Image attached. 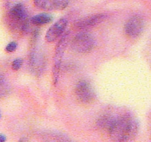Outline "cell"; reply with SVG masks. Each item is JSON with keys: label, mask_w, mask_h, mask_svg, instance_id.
I'll list each match as a JSON object with an SVG mask.
<instances>
[{"label": "cell", "mask_w": 151, "mask_h": 142, "mask_svg": "<svg viewBox=\"0 0 151 142\" xmlns=\"http://www.w3.org/2000/svg\"><path fill=\"white\" fill-rule=\"evenodd\" d=\"M31 67L32 68V70L35 73H40L42 71V68L44 67V59H42L41 56L38 54L36 52L32 53L31 55Z\"/></svg>", "instance_id": "cell-10"}, {"label": "cell", "mask_w": 151, "mask_h": 142, "mask_svg": "<svg viewBox=\"0 0 151 142\" xmlns=\"http://www.w3.org/2000/svg\"><path fill=\"white\" fill-rule=\"evenodd\" d=\"M0 118H1V112H0Z\"/></svg>", "instance_id": "cell-16"}, {"label": "cell", "mask_w": 151, "mask_h": 142, "mask_svg": "<svg viewBox=\"0 0 151 142\" xmlns=\"http://www.w3.org/2000/svg\"><path fill=\"white\" fill-rule=\"evenodd\" d=\"M8 85H7L4 76L0 75V96H5L8 93Z\"/></svg>", "instance_id": "cell-12"}, {"label": "cell", "mask_w": 151, "mask_h": 142, "mask_svg": "<svg viewBox=\"0 0 151 142\" xmlns=\"http://www.w3.org/2000/svg\"><path fill=\"white\" fill-rule=\"evenodd\" d=\"M75 96L82 104H90L95 99V93L91 84L86 81H81L75 87Z\"/></svg>", "instance_id": "cell-5"}, {"label": "cell", "mask_w": 151, "mask_h": 142, "mask_svg": "<svg viewBox=\"0 0 151 142\" xmlns=\"http://www.w3.org/2000/svg\"><path fill=\"white\" fill-rule=\"evenodd\" d=\"M67 25L68 21L66 19L62 18L59 19L55 23L53 24L48 30L46 33V40L48 42H53L58 39V38H60L65 32Z\"/></svg>", "instance_id": "cell-7"}, {"label": "cell", "mask_w": 151, "mask_h": 142, "mask_svg": "<svg viewBox=\"0 0 151 142\" xmlns=\"http://www.w3.org/2000/svg\"><path fill=\"white\" fill-rule=\"evenodd\" d=\"M106 131L116 141H129L138 135L139 125L137 118L129 112L107 114Z\"/></svg>", "instance_id": "cell-1"}, {"label": "cell", "mask_w": 151, "mask_h": 142, "mask_svg": "<svg viewBox=\"0 0 151 142\" xmlns=\"http://www.w3.org/2000/svg\"><path fill=\"white\" fill-rule=\"evenodd\" d=\"M144 28V21L139 16H134L128 20L125 25V32L131 38H137Z\"/></svg>", "instance_id": "cell-6"}, {"label": "cell", "mask_w": 151, "mask_h": 142, "mask_svg": "<svg viewBox=\"0 0 151 142\" xmlns=\"http://www.w3.org/2000/svg\"><path fill=\"white\" fill-rule=\"evenodd\" d=\"M34 4L38 8L45 11L63 10L67 7L68 0H34Z\"/></svg>", "instance_id": "cell-9"}, {"label": "cell", "mask_w": 151, "mask_h": 142, "mask_svg": "<svg viewBox=\"0 0 151 142\" xmlns=\"http://www.w3.org/2000/svg\"><path fill=\"white\" fill-rule=\"evenodd\" d=\"M94 38L88 33H80L72 39V47L75 52L86 53L91 51L94 47Z\"/></svg>", "instance_id": "cell-4"}, {"label": "cell", "mask_w": 151, "mask_h": 142, "mask_svg": "<svg viewBox=\"0 0 151 142\" xmlns=\"http://www.w3.org/2000/svg\"><path fill=\"white\" fill-rule=\"evenodd\" d=\"M22 63H23V61L22 59H16L12 62V69L13 70H19L21 67H22Z\"/></svg>", "instance_id": "cell-13"}, {"label": "cell", "mask_w": 151, "mask_h": 142, "mask_svg": "<svg viewBox=\"0 0 151 142\" xmlns=\"http://www.w3.org/2000/svg\"><path fill=\"white\" fill-rule=\"evenodd\" d=\"M106 15L104 13L91 15L77 21L75 26L79 30H88L100 25L106 19Z\"/></svg>", "instance_id": "cell-8"}, {"label": "cell", "mask_w": 151, "mask_h": 142, "mask_svg": "<svg viewBox=\"0 0 151 142\" xmlns=\"http://www.w3.org/2000/svg\"><path fill=\"white\" fill-rule=\"evenodd\" d=\"M69 32L65 33L58 43L57 44L55 50L54 55V61H53V68H52V75H53V81H54L55 85L58 81L59 74H60V67H61L62 59H63V53L66 50V47H67L68 42H69Z\"/></svg>", "instance_id": "cell-2"}, {"label": "cell", "mask_w": 151, "mask_h": 142, "mask_svg": "<svg viewBox=\"0 0 151 142\" xmlns=\"http://www.w3.org/2000/svg\"><path fill=\"white\" fill-rule=\"evenodd\" d=\"M16 48H17V44L15 41H12L6 46L5 50L8 53H12V52H14L16 50Z\"/></svg>", "instance_id": "cell-14"}, {"label": "cell", "mask_w": 151, "mask_h": 142, "mask_svg": "<svg viewBox=\"0 0 151 142\" xmlns=\"http://www.w3.org/2000/svg\"><path fill=\"white\" fill-rule=\"evenodd\" d=\"M6 141V137L3 135L0 134V142H4Z\"/></svg>", "instance_id": "cell-15"}, {"label": "cell", "mask_w": 151, "mask_h": 142, "mask_svg": "<svg viewBox=\"0 0 151 142\" xmlns=\"http://www.w3.org/2000/svg\"><path fill=\"white\" fill-rule=\"evenodd\" d=\"M52 17L47 13H41L30 19V22L35 25H44L52 22Z\"/></svg>", "instance_id": "cell-11"}, {"label": "cell", "mask_w": 151, "mask_h": 142, "mask_svg": "<svg viewBox=\"0 0 151 142\" xmlns=\"http://www.w3.org/2000/svg\"><path fill=\"white\" fill-rule=\"evenodd\" d=\"M9 17L16 26L19 27L22 31H27L29 29L27 11L22 4H16L10 9Z\"/></svg>", "instance_id": "cell-3"}]
</instances>
